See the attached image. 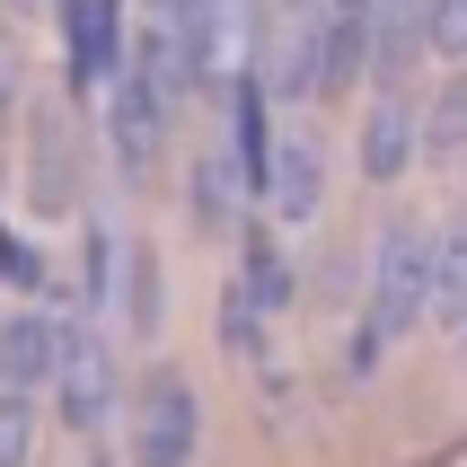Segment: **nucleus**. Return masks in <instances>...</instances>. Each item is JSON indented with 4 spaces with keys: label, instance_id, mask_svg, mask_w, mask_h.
Returning a JSON list of instances; mask_svg holds the SVG:
<instances>
[{
    "label": "nucleus",
    "instance_id": "nucleus-6",
    "mask_svg": "<svg viewBox=\"0 0 467 467\" xmlns=\"http://www.w3.org/2000/svg\"><path fill=\"white\" fill-rule=\"evenodd\" d=\"M415 159H423V98L397 88V79H379V98H370V115H362V177L397 185Z\"/></svg>",
    "mask_w": 467,
    "mask_h": 467
},
{
    "label": "nucleus",
    "instance_id": "nucleus-9",
    "mask_svg": "<svg viewBox=\"0 0 467 467\" xmlns=\"http://www.w3.org/2000/svg\"><path fill=\"white\" fill-rule=\"evenodd\" d=\"M230 168L247 177V194H265V168H274V88L265 71H230Z\"/></svg>",
    "mask_w": 467,
    "mask_h": 467
},
{
    "label": "nucleus",
    "instance_id": "nucleus-22",
    "mask_svg": "<svg viewBox=\"0 0 467 467\" xmlns=\"http://www.w3.org/2000/svg\"><path fill=\"white\" fill-rule=\"evenodd\" d=\"M459 362H467V327H459Z\"/></svg>",
    "mask_w": 467,
    "mask_h": 467
},
{
    "label": "nucleus",
    "instance_id": "nucleus-5",
    "mask_svg": "<svg viewBox=\"0 0 467 467\" xmlns=\"http://www.w3.org/2000/svg\"><path fill=\"white\" fill-rule=\"evenodd\" d=\"M62 18V53H71V88L106 98L132 62V36H124V0H53Z\"/></svg>",
    "mask_w": 467,
    "mask_h": 467
},
{
    "label": "nucleus",
    "instance_id": "nucleus-23",
    "mask_svg": "<svg viewBox=\"0 0 467 467\" xmlns=\"http://www.w3.org/2000/svg\"><path fill=\"white\" fill-rule=\"evenodd\" d=\"M9 9H36V0H9Z\"/></svg>",
    "mask_w": 467,
    "mask_h": 467
},
{
    "label": "nucleus",
    "instance_id": "nucleus-19",
    "mask_svg": "<svg viewBox=\"0 0 467 467\" xmlns=\"http://www.w3.org/2000/svg\"><path fill=\"white\" fill-rule=\"evenodd\" d=\"M432 53L467 62V0H432Z\"/></svg>",
    "mask_w": 467,
    "mask_h": 467
},
{
    "label": "nucleus",
    "instance_id": "nucleus-15",
    "mask_svg": "<svg viewBox=\"0 0 467 467\" xmlns=\"http://www.w3.org/2000/svg\"><path fill=\"white\" fill-rule=\"evenodd\" d=\"M36 441H45V406L26 389H0V467H36Z\"/></svg>",
    "mask_w": 467,
    "mask_h": 467
},
{
    "label": "nucleus",
    "instance_id": "nucleus-16",
    "mask_svg": "<svg viewBox=\"0 0 467 467\" xmlns=\"http://www.w3.org/2000/svg\"><path fill=\"white\" fill-rule=\"evenodd\" d=\"M238 203H247V177H238L230 159H203V168H194V221H203V230H230Z\"/></svg>",
    "mask_w": 467,
    "mask_h": 467
},
{
    "label": "nucleus",
    "instance_id": "nucleus-8",
    "mask_svg": "<svg viewBox=\"0 0 467 467\" xmlns=\"http://www.w3.org/2000/svg\"><path fill=\"white\" fill-rule=\"evenodd\" d=\"M283 230H309L317 212H327V150H317L309 132H283L274 141V168H265V194H256Z\"/></svg>",
    "mask_w": 467,
    "mask_h": 467
},
{
    "label": "nucleus",
    "instance_id": "nucleus-2",
    "mask_svg": "<svg viewBox=\"0 0 467 467\" xmlns=\"http://www.w3.org/2000/svg\"><path fill=\"white\" fill-rule=\"evenodd\" d=\"M124 459L132 467H194L203 459V389L177 362H159L132 379L124 397Z\"/></svg>",
    "mask_w": 467,
    "mask_h": 467
},
{
    "label": "nucleus",
    "instance_id": "nucleus-7",
    "mask_svg": "<svg viewBox=\"0 0 467 467\" xmlns=\"http://www.w3.org/2000/svg\"><path fill=\"white\" fill-rule=\"evenodd\" d=\"M62 336H71V317L36 309V300H18V309L0 317V389H53V370H62Z\"/></svg>",
    "mask_w": 467,
    "mask_h": 467
},
{
    "label": "nucleus",
    "instance_id": "nucleus-4",
    "mask_svg": "<svg viewBox=\"0 0 467 467\" xmlns=\"http://www.w3.org/2000/svg\"><path fill=\"white\" fill-rule=\"evenodd\" d=\"M124 406V379H115V353H106L98 317H71L62 336V370H53V415L71 441H106V415Z\"/></svg>",
    "mask_w": 467,
    "mask_h": 467
},
{
    "label": "nucleus",
    "instance_id": "nucleus-21",
    "mask_svg": "<svg viewBox=\"0 0 467 467\" xmlns=\"http://www.w3.org/2000/svg\"><path fill=\"white\" fill-rule=\"evenodd\" d=\"M71 467H115V450H106V441H79V459Z\"/></svg>",
    "mask_w": 467,
    "mask_h": 467
},
{
    "label": "nucleus",
    "instance_id": "nucleus-11",
    "mask_svg": "<svg viewBox=\"0 0 467 467\" xmlns=\"http://www.w3.org/2000/svg\"><path fill=\"white\" fill-rule=\"evenodd\" d=\"M459 150H467V62L423 98V159H441V168H450Z\"/></svg>",
    "mask_w": 467,
    "mask_h": 467
},
{
    "label": "nucleus",
    "instance_id": "nucleus-3",
    "mask_svg": "<svg viewBox=\"0 0 467 467\" xmlns=\"http://www.w3.org/2000/svg\"><path fill=\"white\" fill-rule=\"evenodd\" d=\"M168 115H177V88L141 62H124V79L106 88V150H115V177L150 185L159 159H168Z\"/></svg>",
    "mask_w": 467,
    "mask_h": 467
},
{
    "label": "nucleus",
    "instance_id": "nucleus-17",
    "mask_svg": "<svg viewBox=\"0 0 467 467\" xmlns=\"http://www.w3.org/2000/svg\"><path fill=\"white\" fill-rule=\"evenodd\" d=\"M150 18L194 36V26H230V0H150Z\"/></svg>",
    "mask_w": 467,
    "mask_h": 467
},
{
    "label": "nucleus",
    "instance_id": "nucleus-14",
    "mask_svg": "<svg viewBox=\"0 0 467 467\" xmlns=\"http://www.w3.org/2000/svg\"><path fill=\"white\" fill-rule=\"evenodd\" d=\"M265 327H274V309H265L256 291H221V353H230V362H256L265 353Z\"/></svg>",
    "mask_w": 467,
    "mask_h": 467
},
{
    "label": "nucleus",
    "instance_id": "nucleus-20",
    "mask_svg": "<svg viewBox=\"0 0 467 467\" xmlns=\"http://www.w3.org/2000/svg\"><path fill=\"white\" fill-rule=\"evenodd\" d=\"M9 98H18V53H9V36H0V115H9Z\"/></svg>",
    "mask_w": 467,
    "mask_h": 467
},
{
    "label": "nucleus",
    "instance_id": "nucleus-18",
    "mask_svg": "<svg viewBox=\"0 0 467 467\" xmlns=\"http://www.w3.org/2000/svg\"><path fill=\"white\" fill-rule=\"evenodd\" d=\"M0 283H18V291H36V283H45V256H36L18 230H0Z\"/></svg>",
    "mask_w": 467,
    "mask_h": 467
},
{
    "label": "nucleus",
    "instance_id": "nucleus-1",
    "mask_svg": "<svg viewBox=\"0 0 467 467\" xmlns=\"http://www.w3.org/2000/svg\"><path fill=\"white\" fill-rule=\"evenodd\" d=\"M432 247H441V238L415 230V221H397V230L379 238V256H370V291H362V327H353V379H370L379 353L406 344L423 317H432Z\"/></svg>",
    "mask_w": 467,
    "mask_h": 467
},
{
    "label": "nucleus",
    "instance_id": "nucleus-13",
    "mask_svg": "<svg viewBox=\"0 0 467 467\" xmlns=\"http://www.w3.org/2000/svg\"><path fill=\"white\" fill-rule=\"evenodd\" d=\"M432 317H441L450 336L467 327V221L441 230V247H432Z\"/></svg>",
    "mask_w": 467,
    "mask_h": 467
},
{
    "label": "nucleus",
    "instance_id": "nucleus-10",
    "mask_svg": "<svg viewBox=\"0 0 467 467\" xmlns=\"http://www.w3.org/2000/svg\"><path fill=\"white\" fill-rule=\"evenodd\" d=\"M115 317H124L132 336H159V327H168V283H159V247H150V238H132V247H124V291H115Z\"/></svg>",
    "mask_w": 467,
    "mask_h": 467
},
{
    "label": "nucleus",
    "instance_id": "nucleus-12",
    "mask_svg": "<svg viewBox=\"0 0 467 467\" xmlns=\"http://www.w3.org/2000/svg\"><path fill=\"white\" fill-rule=\"evenodd\" d=\"M26 168H36V212H71V150H62V115H36V159H26Z\"/></svg>",
    "mask_w": 467,
    "mask_h": 467
}]
</instances>
